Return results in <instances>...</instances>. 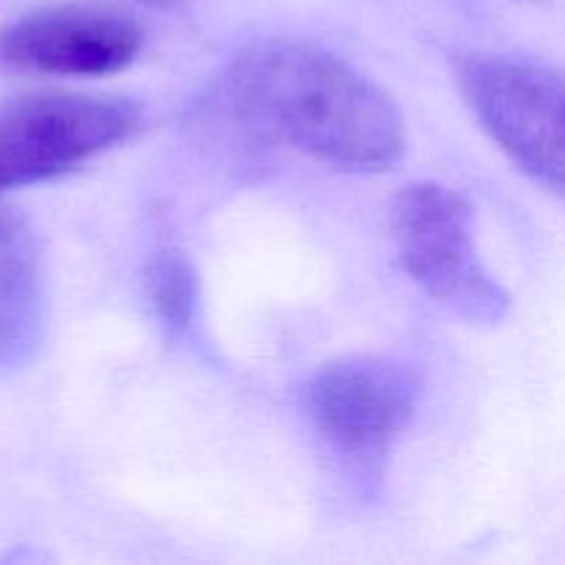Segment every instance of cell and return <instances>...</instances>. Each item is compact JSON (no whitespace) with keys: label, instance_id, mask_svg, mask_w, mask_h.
<instances>
[{"label":"cell","instance_id":"cell-1","mask_svg":"<svg viewBox=\"0 0 565 565\" xmlns=\"http://www.w3.org/2000/svg\"><path fill=\"white\" fill-rule=\"evenodd\" d=\"M232 116L257 136L351 171H384L406 152L395 99L340 55L303 42H265L224 77Z\"/></svg>","mask_w":565,"mask_h":565},{"label":"cell","instance_id":"cell-2","mask_svg":"<svg viewBox=\"0 0 565 565\" xmlns=\"http://www.w3.org/2000/svg\"><path fill=\"white\" fill-rule=\"evenodd\" d=\"M392 232L406 274L434 301L483 326L508 312V292L480 257L475 207L461 191L412 182L392 202Z\"/></svg>","mask_w":565,"mask_h":565},{"label":"cell","instance_id":"cell-3","mask_svg":"<svg viewBox=\"0 0 565 565\" xmlns=\"http://www.w3.org/2000/svg\"><path fill=\"white\" fill-rule=\"evenodd\" d=\"M141 108L116 94L44 92L0 105V193L36 185L119 147Z\"/></svg>","mask_w":565,"mask_h":565},{"label":"cell","instance_id":"cell-4","mask_svg":"<svg viewBox=\"0 0 565 565\" xmlns=\"http://www.w3.org/2000/svg\"><path fill=\"white\" fill-rule=\"evenodd\" d=\"M458 86L502 152L565 193V72L519 55L478 53L461 61Z\"/></svg>","mask_w":565,"mask_h":565},{"label":"cell","instance_id":"cell-5","mask_svg":"<svg viewBox=\"0 0 565 565\" xmlns=\"http://www.w3.org/2000/svg\"><path fill=\"white\" fill-rule=\"evenodd\" d=\"M417 397L419 384L406 364L384 356H348L309 379L303 408L334 456L356 469H375L412 425Z\"/></svg>","mask_w":565,"mask_h":565},{"label":"cell","instance_id":"cell-6","mask_svg":"<svg viewBox=\"0 0 565 565\" xmlns=\"http://www.w3.org/2000/svg\"><path fill=\"white\" fill-rule=\"evenodd\" d=\"M143 31L110 6L66 3L0 28V64L55 77H103L132 64Z\"/></svg>","mask_w":565,"mask_h":565},{"label":"cell","instance_id":"cell-7","mask_svg":"<svg viewBox=\"0 0 565 565\" xmlns=\"http://www.w3.org/2000/svg\"><path fill=\"white\" fill-rule=\"evenodd\" d=\"M42 315L39 246L25 221L0 204V367H14L33 351Z\"/></svg>","mask_w":565,"mask_h":565},{"label":"cell","instance_id":"cell-8","mask_svg":"<svg viewBox=\"0 0 565 565\" xmlns=\"http://www.w3.org/2000/svg\"><path fill=\"white\" fill-rule=\"evenodd\" d=\"M147 296L171 334L185 331L199 303V276L191 259L177 248L154 254L147 265Z\"/></svg>","mask_w":565,"mask_h":565},{"label":"cell","instance_id":"cell-9","mask_svg":"<svg viewBox=\"0 0 565 565\" xmlns=\"http://www.w3.org/2000/svg\"><path fill=\"white\" fill-rule=\"evenodd\" d=\"M143 6H149V9H160V11H169V9H177V6H182L185 0H141Z\"/></svg>","mask_w":565,"mask_h":565}]
</instances>
